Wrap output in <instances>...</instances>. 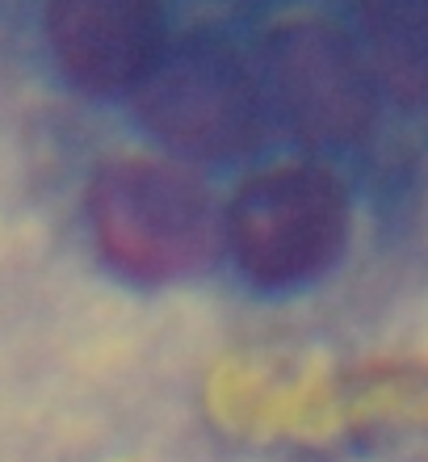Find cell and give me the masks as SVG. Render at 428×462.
Masks as SVG:
<instances>
[{"instance_id": "obj_2", "label": "cell", "mask_w": 428, "mask_h": 462, "mask_svg": "<svg viewBox=\"0 0 428 462\" xmlns=\"http://www.w3.org/2000/svg\"><path fill=\"white\" fill-rule=\"evenodd\" d=\"M143 122L164 139L202 160L248 156L265 134V88L244 55L219 34L164 42L159 60L135 85Z\"/></svg>"}, {"instance_id": "obj_5", "label": "cell", "mask_w": 428, "mask_h": 462, "mask_svg": "<svg viewBox=\"0 0 428 462\" xmlns=\"http://www.w3.org/2000/svg\"><path fill=\"white\" fill-rule=\"evenodd\" d=\"M42 30L59 72L88 93L135 88L168 42L159 0H47Z\"/></svg>"}, {"instance_id": "obj_1", "label": "cell", "mask_w": 428, "mask_h": 462, "mask_svg": "<svg viewBox=\"0 0 428 462\" xmlns=\"http://www.w3.org/2000/svg\"><path fill=\"white\" fill-rule=\"evenodd\" d=\"M88 227L97 253L135 282H177L219 248L214 202L181 164L123 156L88 181Z\"/></svg>"}, {"instance_id": "obj_3", "label": "cell", "mask_w": 428, "mask_h": 462, "mask_svg": "<svg viewBox=\"0 0 428 462\" xmlns=\"http://www.w3.org/2000/svg\"><path fill=\"white\" fill-rule=\"evenodd\" d=\"M223 236L252 282L298 286L341 256L349 240V189L319 164L260 169L232 194Z\"/></svg>"}, {"instance_id": "obj_4", "label": "cell", "mask_w": 428, "mask_h": 462, "mask_svg": "<svg viewBox=\"0 0 428 462\" xmlns=\"http://www.w3.org/2000/svg\"><path fill=\"white\" fill-rule=\"evenodd\" d=\"M260 68L286 126L311 143H353L378 114V85L361 47L323 17L278 22Z\"/></svg>"}, {"instance_id": "obj_6", "label": "cell", "mask_w": 428, "mask_h": 462, "mask_svg": "<svg viewBox=\"0 0 428 462\" xmlns=\"http://www.w3.org/2000/svg\"><path fill=\"white\" fill-rule=\"evenodd\" d=\"M357 25L378 93L428 106V0H357Z\"/></svg>"}]
</instances>
